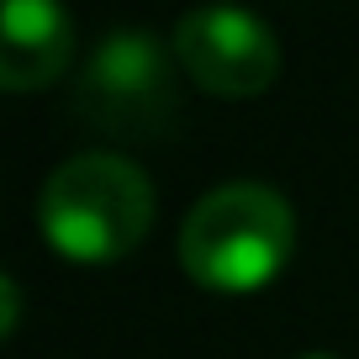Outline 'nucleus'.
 <instances>
[{
  "label": "nucleus",
  "mask_w": 359,
  "mask_h": 359,
  "mask_svg": "<svg viewBox=\"0 0 359 359\" xmlns=\"http://www.w3.org/2000/svg\"><path fill=\"white\" fill-rule=\"evenodd\" d=\"M302 359H333V354H302Z\"/></svg>",
  "instance_id": "6"
},
{
  "label": "nucleus",
  "mask_w": 359,
  "mask_h": 359,
  "mask_svg": "<svg viewBox=\"0 0 359 359\" xmlns=\"http://www.w3.org/2000/svg\"><path fill=\"white\" fill-rule=\"evenodd\" d=\"M175 58L217 95H259L280 74V43L264 16L243 6H196L175 27Z\"/></svg>",
  "instance_id": "4"
},
{
  "label": "nucleus",
  "mask_w": 359,
  "mask_h": 359,
  "mask_svg": "<svg viewBox=\"0 0 359 359\" xmlns=\"http://www.w3.org/2000/svg\"><path fill=\"white\" fill-rule=\"evenodd\" d=\"M74 106L111 137H158L180 111L175 53L148 27H116L90 48Z\"/></svg>",
  "instance_id": "3"
},
{
  "label": "nucleus",
  "mask_w": 359,
  "mask_h": 359,
  "mask_svg": "<svg viewBox=\"0 0 359 359\" xmlns=\"http://www.w3.org/2000/svg\"><path fill=\"white\" fill-rule=\"evenodd\" d=\"M296 212L275 185L233 180L191 206L180 227V259L212 291H254L291 259Z\"/></svg>",
  "instance_id": "2"
},
{
  "label": "nucleus",
  "mask_w": 359,
  "mask_h": 359,
  "mask_svg": "<svg viewBox=\"0 0 359 359\" xmlns=\"http://www.w3.org/2000/svg\"><path fill=\"white\" fill-rule=\"evenodd\" d=\"M37 222L53 238L58 254L106 264L137 248V238L154 222V185L127 154L90 148L74 154L43 180Z\"/></svg>",
  "instance_id": "1"
},
{
  "label": "nucleus",
  "mask_w": 359,
  "mask_h": 359,
  "mask_svg": "<svg viewBox=\"0 0 359 359\" xmlns=\"http://www.w3.org/2000/svg\"><path fill=\"white\" fill-rule=\"evenodd\" d=\"M74 53L69 11L53 0H11L0 16V79L6 90H37L64 74Z\"/></svg>",
  "instance_id": "5"
}]
</instances>
